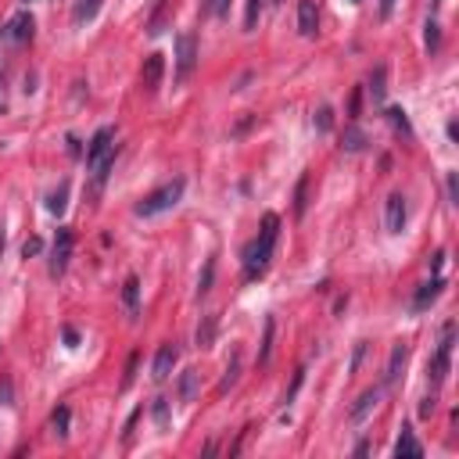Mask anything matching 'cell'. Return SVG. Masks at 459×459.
Returning <instances> with one entry per match:
<instances>
[{
  "mask_svg": "<svg viewBox=\"0 0 459 459\" xmlns=\"http://www.w3.org/2000/svg\"><path fill=\"white\" fill-rule=\"evenodd\" d=\"M216 327H219V316H216V312H208V316H201V323H198V334H194L198 348H212V345H216Z\"/></svg>",
  "mask_w": 459,
  "mask_h": 459,
  "instance_id": "cell-15",
  "label": "cell"
},
{
  "mask_svg": "<svg viewBox=\"0 0 459 459\" xmlns=\"http://www.w3.org/2000/svg\"><path fill=\"white\" fill-rule=\"evenodd\" d=\"M40 252H44V241H40V237H29V241L22 244V255H26V259H33V255H40Z\"/></svg>",
  "mask_w": 459,
  "mask_h": 459,
  "instance_id": "cell-36",
  "label": "cell"
},
{
  "mask_svg": "<svg viewBox=\"0 0 459 459\" xmlns=\"http://www.w3.org/2000/svg\"><path fill=\"white\" fill-rule=\"evenodd\" d=\"M122 305L137 320V312H140V280L137 277H126V284H122Z\"/></svg>",
  "mask_w": 459,
  "mask_h": 459,
  "instance_id": "cell-17",
  "label": "cell"
},
{
  "mask_svg": "<svg viewBox=\"0 0 459 459\" xmlns=\"http://www.w3.org/2000/svg\"><path fill=\"white\" fill-rule=\"evenodd\" d=\"M445 291V280L442 277H431L427 284H420V291H416V298H413V309H427L431 302H438V295Z\"/></svg>",
  "mask_w": 459,
  "mask_h": 459,
  "instance_id": "cell-13",
  "label": "cell"
},
{
  "mask_svg": "<svg viewBox=\"0 0 459 459\" xmlns=\"http://www.w3.org/2000/svg\"><path fill=\"white\" fill-rule=\"evenodd\" d=\"M363 356H366V341H359V345H356V356H352V366H348L352 373H356V370H359V363H363Z\"/></svg>",
  "mask_w": 459,
  "mask_h": 459,
  "instance_id": "cell-39",
  "label": "cell"
},
{
  "mask_svg": "<svg viewBox=\"0 0 459 459\" xmlns=\"http://www.w3.org/2000/svg\"><path fill=\"white\" fill-rule=\"evenodd\" d=\"M101 11V0H76V8H72V18L76 22H90V18Z\"/></svg>",
  "mask_w": 459,
  "mask_h": 459,
  "instance_id": "cell-25",
  "label": "cell"
},
{
  "mask_svg": "<svg viewBox=\"0 0 459 459\" xmlns=\"http://www.w3.org/2000/svg\"><path fill=\"white\" fill-rule=\"evenodd\" d=\"M312 126H316V133H330V130H334V108H330V104H323V108L316 112Z\"/></svg>",
  "mask_w": 459,
  "mask_h": 459,
  "instance_id": "cell-31",
  "label": "cell"
},
{
  "mask_svg": "<svg viewBox=\"0 0 459 459\" xmlns=\"http://www.w3.org/2000/svg\"><path fill=\"white\" fill-rule=\"evenodd\" d=\"M431 413H434V399H424L420 402V416H431Z\"/></svg>",
  "mask_w": 459,
  "mask_h": 459,
  "instance_id": "cell-42",
  "label": "cell"
},
{
  "mask_svg": "<svg viewBox=\"0 0 459 459\" xmlns=\"http://www.w3.org/2000/svg\"><path fill=\"white\" fill-rule=\"evenodd\" d=\"M442 262H445V252H434V255H431V269H434V277H442Z\"/></svg>",
  "mask_w": 459,
  "mask_h": 459,
  "instance_id": "cell-40",
  "label": "cell"
},
{
  "mask_svg": "<svg viewBox=\"0 0 459 459\" xmlns=\"http://www.w3.org/2000/svg\"><path fill=\"white\" fill-rule=\"evenodd\" d=\"M69 420H72L69 406H58V409H54V416H51V427H54V434H58V438H69Z\"/></svg>",
  "mask_w": 459,
  "mask_h": 459,
  "instance_id": "cell-28",
  "label": "cell"
},
{
  "mask_svg": "<svg viewBox=\"0 0 459 459\" xmlns=\"http://www.w3.org/2000/svg\"><path fill=\"white\" fill-rule=\"evenodd\" d=\"M384 223H388L391 234H402V226H406V198H402V194H391V198H388Z\"/></svg>",
  "mask_w": 459,
  "mask_h": 459,
  "instance_id": "cell-11",
  "label": "cell"
},
{
  "mask_svg": "<svg viewBox=\"0 0 459 459\" xmlns=\"http://www.w3.org/2000/svg\"><path fill=\"white\" fill-rule=\"evenodd\" d=\"M115 133L104 126V130H97L94 133V140H90V148H87V169L94 173V183H104L108 180V169L115 165Z\"/></svg>",
  "mask_w": 459,
  "mask_h": 459,
  "instance_id": "cell-2",
  "label": "cell"
},
{
  "mask_svg": "<svg viewBox=\"0 0 459 459\" xmlns=\"http://www.w3.org/2000/svg\"><path fill=\"white\" fill-rule=\"evenodd\" d=\"M359 112H363V90L356 87V90H352V101H348V119L356 122V119H359Z\"/></svg>",
  "mask_w": 459,
  "mask_h": 459,
  "instance_id": "cell-35",
  "label": "cell"
},
{
  "mask_svg": "<svg viewBox=\"0 0 459 459\" xmlns=\"http://www.w3.org/2000/svg\"><path fill=\"white\" fill-rule=\"evenodd\" d=\"M137 363H140V352H133L130 363H126V373H122V391H126V388L133 384V377H137Z\"/></svg>",
  "mask_w": 459,
  "mask_h": 459,
  "instance_id": "cell-34",
  "label": "cell"
},
{
  "mask_svg": "<svg viewBox=\"0 0 459 459\" xmlns=\"http://www.w3.org/2000/svg\"><path fill=\"white\" fill-rule=\"evenodd\" d=\"M230 11V0H205V8H201V15H216V18H223Z\"/></svg>",
  "mask_w": 459,
  "mask_h": 459,
  "instance_id": "cell-33",
  "label": "cell"
},
{
  "mask_svg": "<svg viewBox=\"0 0 459 459\" xmlns=\"http://www.w3.org/2000/svg\"><path fill=\"white\" fill-rule=\"evenodd\" d=\"M176 359H180V348H176V345H162L158 356H155V366H151V377H155V381H169Z\"/></svg>",
  "mask_w": 459,
  "mask_h": 459,
  "instance_id": "cell-8",
  "label": "cell"
},
{
  "mask_svg": "<svg viewBox=\"0 0 459 459\" xmlns=\"http://www.w3.org/2000/svg\"><path fill=\"white\" fill-rule=\"evenodd\" d=\"M388 122L395 126V133H402L406 140H413V126H409V119H406L402 108H388Z\"/></svg>",
  "mask_w": 459,
  "mask_h": 459,
  "instance_id": "cell-26",
  "label": "cell"
},
{
  "mask_svg": "<svg viewBox=\"0 0 459 459\" xmlns=\"http://www.w3.org/2000/svg\"><path fill=\"white\" fill-rule=\"evenodd\" d=\"M69 259H72V230L61 226L58 237H54V248H51V277H61L69 269Z\"/></svg>",
  "mask_w": 459,
  "mask_h": 459,
  "instance_id": "cell-6",
  "label": "cell"
},
{
  "mask_svg": "<svg viewBox=\"0 0 459 459\" xmlns=\"http://www.w3.org/2000/svg\"><path fill=\"white\" fill-rule=\"evenodd\" d=\"M212 280H216V259H208L205 269H201V277H198V298H205L208 291H212Z\"/></svg>",
  "mask_w": 459,
  "mask_h": 459,
  "instance_id": "cell-29",
  "label": "cell"
},
{
  "mask_svg": "<svg viewBox=\"0 0 459 459\" xmlns=\"http://www.w3.org/2000/svg\"><path fill=\"white\" fill-rule=\"evenodd\" d=\"M151 416H155L158 431H169V399H155V406H151Z\"/></svg>",
  "mask_w": 459,
  "mask_h": 459,
  "instance_id": "cell-30",
  "label": "cell"
},
{
  "mask_svg": "<svg viewBox=\"0 0 459 459\" xmlns=\"http://www.w3.org/2000/svg\"><path fill=\"white\" fill-rule=\"evenodd\" d=\"M198 370H183L180 373V402H194L198 399Z\"/></svg>",
  "mask_w": 459,
  "mask_h": 459,
  "instance_id": "cell-20",
  "label": "cell"
},
{
  "mask_svg": "<svg viewBox=\"0 0 459 459\" xmlns=\"http://www.w3.org/2000/svg\"><path fill=\"white\" fill-rule=\"evenodd\" d=\"M183 191H187V180L176 176L173 183H165V187H158V191H151L144 201H137V216H140V219H155V216H162V212H169V208L180 205Z\"/></svg>",
  "mask_w": 459,
  "mask_h": 459,
  "instance_id": "cell-3",
  "label": "cell"
},
{
  "mask_svg": "<svg viewBox=\"0 0 459 459\" xmlns=\"http://www.w3.org/2000/svg\"><path fill=\"white\" fill-rule=\"evenodd\" d=\"M266 4H284V0H266Z\"/></svg>",
  "mask_w": 459,
  "mask_h": 459,
  "instance_id": "cell-45",
  "label": "cell"
},
{
  "mask_svg": "<svg viewBox=\"0 0 459 459\" xmlns=\"http://www.w3.org/2000/svg\"><path fill=\"white\" fill-rule=\"evenodd\" d=\"M173 11H176V4H173V0H158V4H155V11H151V18H148V36H162L165 29H169V18H173Z\"/></svg>",
  "mask_w": 459,
  "mask_h": 459,
  "instance_id": "cell-9",
  "label": "cell"
},
{
  "mask_svg": "<svg viewBox=\"0 0 459 459\" xmlns=\"http://www.w3.org/2000/svg\"><path fill=\"white\" fill-rule=\"evenodd\" d=\"M370 97H373V104H381L384 101V94H388V65H377L373 69V76H370Z\"/></svg>",
  "mask_w": 459,
  "mask_h": 459,
  "instance_id": "cell-19",
  "label": "cell"
},
{
  "mask_svg": "<svg viewBox=\"0 0 459 459\" xmlns=\"http://www.w3.org/2000/svg\"><path fill=\"white\" fill-rule=\"evenodd\" d=\"M65 205H69V183H58V191H51V198H47V212L61 216Z\"/></svg>",
  "mask_w": 459,
  "mask_h": 459,
  "instance_id": "cell-23",
  "label": "cell"
},
{
  "mask_svg": "<svg viewBox=\"0 0 459 459\" xmlns=\"http://www.w3.org/2000/svg\"><path fill=\"white\" fill-rule=\"evenodd\" d=\"M273 334H277V320H266L262 348H259V366H266V363H269V356H273Z\"/></svg>",
  "mask_w": 459,
  "mask_h": 459,
  "instance_id": "cell-22",
  "label": "cell"
},
{
  "mask_svg": "<svg viewBox=\"0 0 459 459\" xmlns=\"http://www.w3.org/2000/svg\"><path fill=\"white\" fill-rule=\"evenodd\" d=\"M391 8H395V0H381V18H388Z\"/></svg>",
  "mask_w": 459,
  "mask_h": 459,
  "instance_id": "cell-43",
  "label": "cell"
},
{
  "mask_svg": "<svg viewBox=\"0 0 459 459\" xmlns=\"http://www.w3.org/2000/svg\"><path fill=\"white\" fill-rule=\"evenodd\" d=\"M162 76H165V54H148V58H144V69H140L144 94H155L162 87Z\"/></svg>",
  "mask_w": 459,
  "mask_h": 459,
  "instance_id": "cell-7",
  "label": "cell"
},
{
  "mask_svg": "<svg viewBox=\"0 0 459 459\" xmlns=\"http://www.w3.org/2000/svg\"><path fill=\"white\" fill-rule=\"evenodd\" d=\"M33 29H36V22H33V15H15L11 18V26H8V36L15 40V44H26V40H33Z\"/></svg>",
  "mask_w": 459,
  "mask_h": 459,
  "instance_id": "cell-14",
  "label": "cell"
},
{
  "mask_svg": "<svg viewBox=\"0 0 459 459\" xmlns=\"http://www.w3.org/2000/svg\"><path fill=\"white\" fill-rule=\"evenodd\" d=\"M316 29H320L316 0H298V33L302 36H316Z\"/></svg>",
  "mask_w": 459,
  "mask_h": 459,
  "instance_id": "cell-10",
  "label": "cell"
},
{
  "mask_svg": "<svg viewBox=\"0 0 459 459\" xmlns=\"http://www.w3.org/2000/svg\"><path fill=\"white\" fill-rule=\"evenodd\" d=\"M305 208H309V173H302V180L295 187V216L298 219L305 216Z\"/></svg>",
  "mask_w": 459,
  "mask_h": 459,
  "instance_id": "cell-27",
  "label": "cell"
},
{
  "mask_svg": "<svg viewBox=\"0 0 459 459\" xmlns=\"http://www.w3.org/2000/svg\"><path fill=\"white\" fill-rule=\"evenodd\" d=\"M262 8H266V0H248V11H244V29H248V33H252V29L259 26Z\"/></svg>",
  "mask_w": 459,
  "mask_h": 459,
  "instance_id": "cell-32",
  "label": "cell"
},
{
  "mask_svg": "<svg viewBox=\"0 0 459 459\" xmlns=\"http://www.w3.org/2000/svg\"><path fill=\"white\" fill-rule=\"evenodd\" d=\"M237 377H241V356H234V359H230V366H226V373H223V381H219V395H226L230 388H234L237 384Z\"/></svg>",
  "mask_w": 459,
  "mask_h": 459,
  "instance_id": "cell-24",
  "label": "cell"
},
{
  "mask_svg": "<svg viewBox=\"0 0 459 459\" xmlns=\"http://www.w3.org/2000/svg\"><path fill=\"white\" fill-rule=\"evenodd\" d=\"M395 456H399V459H420L424 456V449H420V442H416V434H413L409 424L402 427L399 442H395Z\"/></svg>",
  "mask_w": 459,
  "mask_h": 459,
  "instance_id": "cell-12",
  "label": "cell"
},
{
  "mask_svg": "<svg viewBox=\"0 0 459 459\" xmlns=\"http://www.w3.org/2000/svg\"><path fill=\"white\" fill-rule=\"evenodd\" d=\"M0 252H4V234H0Z\"/></svg>",
  "mask_w": 459,
  "mask_h": 459,
  "instance_id": "cell-44",
  "label": "cell"
},
{
  "mask_svg": "<svg viewBox=\"0 0 459 459\" xmlns=\"http://www.w3.org/2000/svg\"><path fill=\"white\" fill-rule=\"evenodd\" d=\"M377 402H381V388H370V391H363V395H359V402L352 406V420L359 424L370 409H377Z\"/></svg>",
  "mask_w": 459,
  "mask_h": 459,
  "instance_id": "cell-18",
  "label": "cell"
},
{
  "mask_svg": "<svg viewBox=\"0 0 459 459\" xmlns=\"http://www.w3.org/2000/svg\"><path fill=\"white\" fill-rule=\"evenodd\" d=\"M406 359H409V348H406V345H395V348H391V359H388V370H384V381H388V384L399 381Z\"/></svg>",
  "mask_w": 459,
  "mask_h": 459,
  "instance_id": "cell-16",
  "label": "cell"
},
{
  "mask_svg": "<svg viewBox=\"0 0 459 459\" xmlns=\"http://www.w3.org/2000/svg\"><path fill=\"white\" fill-rule=\"evenodd\" d=\"M442 44V33H438V22H427V51H438Z\"/></svg>",
  "mask_w": 459,
  "mask_h": 459,
  "instance_id": "cell-38",
  "label": "cell"
},
{
  "mask_svg": "<svg viewBox=\"0 0 459 459\" xmlns=\"http://www.w3.org/2000/svg\"><path fill=\"white\" fill-rule=\"evenodd\" d=\"M302 381H305V370H298V373H295V381H291V388H287V395H284V402H295V395H298Z\"/></svg>",
  "mask_w": 459,
  "mask_h": 459,
  "instance_id": "cell-37",
  "label": "cell"
},
{
  "mask_svg": "<svg viewBox=\"0 0 459 459\" xmlns=\"http://www.w3.org/2000/svg\"><path fill=\"white\" fill-rule=\"evenodd\" d=\"M198 65V36L194 33H180L176 36V83H187Z\"/></svg>",
  "mask_w": 459,
  "mask_h": 459,
  "instance_id": "cell-4",
  "label": "cell"
},
{
  "mask_svg": "<svg viewBox=\"0 0 459 459\" xmlns=\"http://www.w3.org/2000/svg\"><path fill=\"white\" fill-rule=\"evenodd\" d=\"M277 234H280V216L277 212H266L259 237H252V241H248V248H244V280H259L266 269H269Z\"/></svg>",
  "mask_w": 459,
  "mask_h": 459,
  "instance_id": "cell-1",
  "label": "cell"
},
{
  "mask_svg": "<svg viewBox=\"0 0 459 459\" xmlns=\"http://www.w3.org/2000/svg\"><path fill=\"white\" fill-rule=\"evenodd\" d=\"M449 198H452V205L459 201V187H456V173H449Z\"/></svg>",
  "mask_w": 459,
  "mask_h": 459,
  "instance_id": "cell-41",
  "label": "cell"
},
{
  "mask_svg": "<svg viewBox=\"0 0 459 459\" xmlns=\"http://www.w3.org/2000/svg\"><path fill=\"white\" fill-rule=\"evenodd\" d=\"M352 4H359V0H352Z\"/></svg>",
  "mask_w": 459,
  "mask_h": 459,
  "instance_id": "cell-46",
  "label": "cell"
},
{
  "mask_svg": "<svg viewBox=\"0 0 459 459\" xmlns=\"http://www.w3.org/2000/svg\"><path fill=\"white\" fill-rule=\"evenodd\" d=\"M452 334H456V323H445L442 330V345L434 352V363H431V384H442L445 373H449V359H452Z\"/></svg>",
  "mask_w": 459,
  "mask_h": 459,
  "instance_id": "cell-5",
  "label": "cell"
},
{
  "mask_svg": "<svg viewBox=\"0 0 459 459\" xmlns=\"http://www.w3.org/2000/svg\"><path fill=\"white\" fill-rule=\"evenodd\" d=\"M341 148H345L348 155H356V151H363V148H366V133L356 126V122H352V126L345 130V137H341Z\"/></svg>",
  "mask_w": 459,
  "mask_h": 459,
  "instance_id": "cell-21",
  "label": "cell"
}]
</instances>
